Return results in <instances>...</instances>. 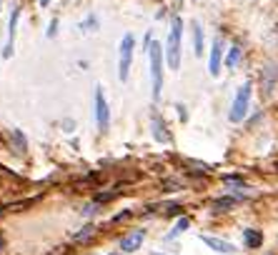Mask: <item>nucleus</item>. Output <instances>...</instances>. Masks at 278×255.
I'll list each match as a JSON object with an SVG mask.
<instances>
[{
	"instance_id": "6",
	"label": "nucleus",
	"mask_w": 278,
	"mask_h": 255,
	"mask_svg": "<svg viewBox=\"0 0 278 255\" xmlns=\"http://www.w3.org/2000/svg\"><path fill=\"white\" fill-rule=\"evenodd\" d=\"M201 240H203L211 250H216V253H223V255H233V253H236V248H233L228 240H220V238H213V235H201Z\"/></svg>"
},
{
	"instance_id": "12",
	"label": "nucleus",
	"mask_w": 278,
	"mask_h": 255,
	"mask_svg": "<svg viewBox=\"0 0 278 255\" xmlns=\"http://www.w3.org/2000/svg\"><path fill=\"white\" fill-rule=\"evenodd\" d=\"M190 28H193V45H196L193 50H196V55H203V28H201L196 20H193Z\"/></svg>"
},
{
	"instance_id": "21",
	"label": "nucleus",
	"mask_w": 278,
	"mask_h": 255,
	"mask_svg": "<svg viewBox=\"0 0 278 255\" xmlns=\"http://www.w3.org/2000/svg\"><path fill=\"white\" fill-rule=\"evenodd\" d=\"M110 255H128V253H110Z\"/></svg>"
},
{
	"instance_id": "3",
	"label": "nucleus",
	"mask_w": 278,
	"mask_h": 255,
	"mask_svg": "<svg viewBox=\"0 0 278 255\" xmlns=\"http://www.w3.org/2000/svg\"><path fill=\"white\" fill-rule=\"evenodd\" d=\"M248 103H251V83L241 85V90H238V95H236V100H233V108H231V123H241L248 113Z\"/></svg>"
},
{
	"instance_id": "9",
	"label": "nucleus",
	"mask_w": 278,
	"mask_h": 255,
	"mask_svg": "<svg viewBox=\"0 0 278 255\" xmlns=\"http://www.w3.org/2000/svg\"><path fill=\"white\" fill-rule=\"evenodd\" d=\"M18 18H20V8H13V15H10V38H8V45L3 50V55L10 58L13 53V45H15V28H18Z\"/></svg>"
},
{
	"instance_id": "10",
	"label": "nucleus",
	"mask_w": 278,
	"mask_h": 255,
	"mask_svg": "<svg viewBox=\"0 0 278 255\" xmlns=\"http://www.w3.org/2000/svg\"><path fill=\"white\" fill-rule=\"evenodd\" d=\"M153 138L160 143H168L171 140V133L165 130V123H163V118L158 113H153Z\"/></svg>"
},
{
	"instance_id": "8",
	"label": "nucleus",
	"mask_w": 278,
	"mask_h": 255,
	"mask_svg": "<svg viewBox=\"0 0 278 255\" xmlns=\"http://www.w3.org/2000/svg\"><path fill=\"white\" fill-rule=\"evenodd\" d=\"M220 55H223V43H220V38H216L213 50H211V63H208V65H211L208 70H211V75H213V78L220 73Z\"/></svg>"
},
{
	"instance_id": "19",
	"label": "nucleus",
	"mask_w": 278,
	"mask_h": 255,
	"mask_svg": "<svg viewBox=\"0 0 278 255\" xmlns=\"http://www.w3.org/2000/svg\"><path fill=\"white\" fill-rule=\"evenodd\" d=\"M55 25H58V23L53 20V23H50V30H48V38H53V35H55Z\"/></svg>"
},
{
	"instance_id": "23",
	"label": "nucleus",
	"mask_w": 278,
	"mask_h": 255,
	"mask_svg": "<svg viewBox=\"0 0 278 255\" xmlns=\"http://www.w3.org/2000/svg\"><path fill=\"white\" fill-rule=\"evenodd\" d=\"M3 213H5V210H3V208H0V215H3Z\"/></svg>"
},
{
	"instance_id": "14",
	"label": "nucleus",
	"mask_w": 278,
	"mask_h": 255,
	"mask_svg": "<svg viewBox=\"0 0 278 255\" xmlns=\"http://www.w3.org/2000/svg\"><path fill=\"white\" fill-rule=\"evenodd\" d=\"M263 75H266V93H271V88H273V83H276L278 78V70L273 68V65H268V68H263Z\"/></svg>"
},
{
	"instance_id": "7",
	"label": "nucleus",
	"mask_w": 278,
	"mask_h": 255,
	"mask_svg": "<svg viewBox=\"0 0 278 255\" xmlns=\"http://www.w3.org/2000/svg\"><path fill=\"white\" fill-rule=\"evenodd\" d=\"M143 238H146V230H135V233L125 235L123 240H121V253H135L141 248Z\"/></svg>"
},
{
	"instance_id": "16",
	"label": "nucleus",
	"mask_w": 278,
	"mask_h": 255,
	"mask_svg": "<svg viewBox=\"0 0 278 255\" xmlns=\"http://www.w3.org/2000/svg\"><path fill=\"white\" fill-rule=\"evenodd\" d=\"M238 60H241V48H238V45H233V48H231V53H228V58H226V65H228V68H236V65H238Z\"/></svg>"
},
{
	"instance_id": "2",
	"label": "nucleus",
	"mask_w": 278,
	"mask_h": 255,
	"mask_svg": "<svg viewBox=\"0 0 278 255\" xmlns=\"http://www.w3.org/2000/svg\"><path fill=\"white\" fill-rule=\"evenodd\" d=\"M151 78H153V100H158L163 88V50L158 43L151 45Z\"/></svg>"
},
{
	"instance_id": "4",
	"label": "nucleus",
	"mask_w": 278,
	"mask_h": 255,
	"mask_svg": "<svg viewBox=\"0 0 278 255\" xmlns=\"http://www.w3.org/2000/svg\"><path fill=\"white\" fill-rule=\"evenodd\" d=\"M133 48H135V38L130 35V33H125L123 40H121V70H118V75H121V80H128V73H130V58H133Z\"/></svg>"
},
{
	"instance_id": "18",
	"label": "nucleus",
	"mask_w": 278,
	"mask_h": 255,
	"mask_svg": "<svg viewBox=\"0 0 278 255\" xmlns=\"http://www.w3.org/2000/svg\"><path fill=\"white\" fill-rule=\"evenodd\" d=\"M13 138L18 140V155H25V138L20 130H13Z\"/></svg>"
},
{
	"instance_id": "15",
	"label": "nucleus",
	"mask_w": 278,
	"mask_h": 255,
	"mask_svg": "<svg viewBox=\"0 0 278 255\" xmlns=\"http://www.w3.org/2000/svg\"><path fill=\"white\" fill-rule=\"evenodd\" d=\"M93 235H95V228L88 225V228H83L80 233H75V235H73V240H75V243H86V240H91Z\"/></svg>"
},
{
	"instance_id": "17",
	"label": "nucleus",
	"mask_w": 278,
	"mask_h": 255,
	"mask_svg": "<svg viewBox=\"0 0 278 255\" xmlns=\"http://www.w3.org/2000/svg\"><path fill=\"white\" fill-rule=\"evenodd\" d=\"M185 230H188V218H181V220L176 223V228L168 233V240H171V238H176V235H181V233H185Z\"/></svg>"
},
{
	"instance_id": "13",
	"label": "nucleus",
	"mask_w": 278,
	"mask_h": 255,
	"mask_svg": "<svg viewBox=\"0 0 278 255\" xmlns=\"http://www.w3.org/2000/svg\"><path fill=\"white\" fill-rule=\"evenodd\" d=\"M233 205H236V198H231V195H226V198H218V200H213V205H211V208H213L216 213H223V210H231Z\"/></svg>"
},
{
	"instance_id": "22",
	"label": "nucleus",
	"mask_w": 278,
	"mask_h": 255,
	"mask_svg": "<svg viewBox=\"0 0 278 255\" xmlns=\"http://www.w3.org/2000/svg\"><path fill=\"white\" fill-rule=\"evenodd\" d=\"M40 3H43V5H45V3H48V0H40Z\"/></svg>"
},
{
	"instance_id": "5",
	"label": "nucleus",
	"mask_w": 278,
	"mask_h": 255,
	"mask_svg": "<svg viewBox=\"0 0 278 255\" xmlns=\"http://www.w3.org/2000/svg\"><path fill=\"white\" fill-rule=\"evenodd\" d=\"M95 123H98L100 133L108 130V103H105V95H103L100 88L95 90Z\"/></svg>"
},
{
	"instance_id": "1",
	"label": "nucleus",
	"mask_w": 278,
	"mask_h": 255,
	"mask_svg": "<svg viewBox=\"0 0 278 255\" xmlns=\"http://www.w3.org/2000/svg\"><path fill=\"white\" fill-rule=\"evenodd\" d=\"M181 30H183V23L176 15L171 20V33H168V43H165V60H168L171 70L181 68Z\"/></svg>"
},
{
	"instance_id": "20",
	"label": "nucleus",
	"mask_w": 278,
	"mask_h": 255,
	"mask_svg": "<svg viewBox=\"0 0 278 255\" xmlns=\"http://www.w3.org/2000/svg\"><path fill=\"white\" fill-rule=\"evenodd\" d=\"M91 213H98V205H88L86 208V215H91Z\"/></svg>"
},
{
	"instance_id": "11",
	"label": "nucleus",
	"mask_w": 278,
	"mask_h": 255,
	"mask_svg": "<svg viewBox=\"0 0 278 255\" xmlns=\"http://www.w3.org/2000/svg\"><path fill=\"white\" fill-rule=\"evenodd\" d=\"M243 243H246V248H258L263 243V233H258L253 228H246L243 230Z\"/></svg>"
}]
</instances>
